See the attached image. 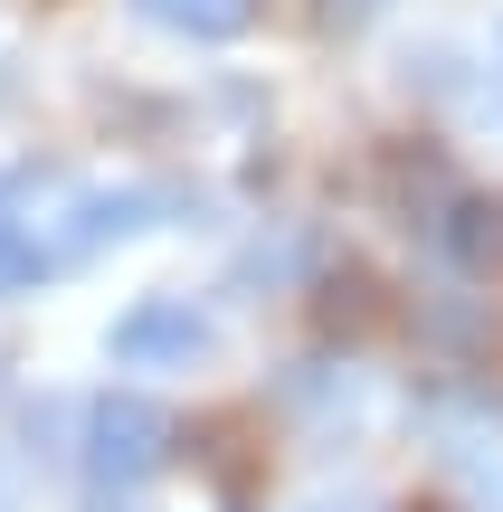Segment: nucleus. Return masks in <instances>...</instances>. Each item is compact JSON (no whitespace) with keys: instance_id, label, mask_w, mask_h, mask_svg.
<instances>
[{"instance_id":"f257e3e1","label":"nucleus","mask_w":503,"mask_h":512,"mask_svg":"<svg viewBox=\"0 0 503 512\" xmlns=\"http://www.w3.org/2000/svg\"><path fill=\"white\" fill-rule=\"evenodd\" d=\"M162 456H171V418L152 399H133V389H114V399H95L86 408V465H95V484H143V475H162Z\"/></svg>"},{"instance_id":"f03ea898","label":"nucleus","mask_w":503,"mask_h":512,"mask_svg":"<svg viewBox=\"0 0 503 512\" xmlns=\"http://www.w3.org/2000/svg\"><path fill=\"white\" fill-rule=\"evenodd\" d=\"M380 190H390V209L409 228H447L456 209H466V190H456V162L437 143H390V162H380Z\"/></svg>"},{"instance_id":"7ed1b4c3","label":"nucleus","mask_w":503,"mask_h":512,"mask_svg":"<svg viewBox=\"0 0 503 512\" xmlns=\"http://www.w3.org/2000/svg\"><path fill=\"white\" fill-rule=\"evenodd\" d=\"M209 351V323L181 304V294H152L114 323V361H200Z\"/></svg>"},{"instance_id":"20e7f679","label":"nucleus","mask_w":503,"mask_h":512,"mask_svg":"<svg viewBox=\"0 0 503 512\" xmlns=\"http://www.w3.org/2000/svg\"><path fill=\"white\" fill-rule=\"evenodd\" d=\"M152 209H162V190H86V200L67 209V238H57V256H86V247L124 238V228H143Z\"/></svg>"},{"instance_id":"39448f33","label":"nucleus","mask_w":503,"mask_h":512,"mask_svg":"<svg viewBox=\"0 0 503 512\" xmlns=\"http://www.w3.org/2000/svg\"><path fill=\"white\" fill-rule=\"evenodd\" d=\"M314 323H323V332H371V323H380V275H371V266H333V275L314 285Z\"/></svg>"},{"instance_id":"423d86ee","label":"nucleus","mask_w":503,"mask_h":512,"mask_svg":"<svg viewBox=\"0 0 503 512\" xmlns=\"http://www.w3.org/2000/svg\"><path fill=\"white\" fill-rule=\"evenodd\" d=\"M143 19H162V29H181V38H238V29H257V0H133Z\"/></svg>"},{"instance_id":"0eeeda50","label":"nucleus","mask_w":503,"mask_h":512,"mask_svg":"<svg viewBox=\"0 0 503 512\" xmlns=\"http://www.w3.org/2000/svg\"><path fill=\"white\" fill-rule=\"evenodd\" d=\"M447 247L466 256L475 275H503V200H466V209L447 219Z\"/></svg>"},{"instance_id":"6e6552de","label":"nucleus","mask_w":503,"mask_h":512,"mask_svg":"<svg viewBox=\"0 0 503 512\" xmlns=\"http://www.w3.org/2000/svg\"><path fill=\"white\" fill-rule=\"evenodd\" d=\"M38 275H48V247H38V238H19V228H10V238H0V304H10V294H29Z\"/></svg>"},{"instance_id":"1a4fd4ad","label":"nucleus","mask_w":503,"mask_h":512,"mask_svg":"<svg viewBox=\"0 0 503 512\" xmlns=\"http://www.w3.org/2000/svg\"><path fill=\"white\" fill-rule=\"evenodd\" d=\"M19 190H29V171H0V209H10ZM10 228H19V219H0V238H10Z\"/></svg>"},{"instance_id":"9d476101","label":"nucleus","mask_w":503,"mask_h":512,"mask_svg":"<svg viewBox=\"0 0 503 512\" xmlns=\"http://www.w3.org/2000/svg\"><path fill=\"white\" fill-rule=\"evenodd\" d=\"M409 512H447V503H409Z\"/></svg>"},{"instance_id":"9b49d317","label":"nucleus","mask_w":503,"mask_h":512,"mask_svg":"<svg viewBox=\"0 0 503 512\" xmlns=\"http://www.w3.org/2000/svg\"><path fill=\"white\" fill-rule=\"evenodd\" d=\"M314 512H342V503H314Z\"/></svg>"}]
</instances>
